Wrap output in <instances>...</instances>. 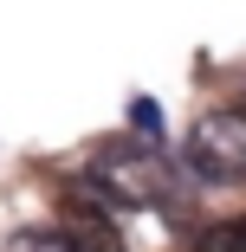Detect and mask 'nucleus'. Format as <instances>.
Returning a JSON list of instances; mask_svg holds the SVG:
<instances>
[{"mask_svg":"<svg viewBox=\"0 0 246 252\" xmlns=\"http://www.w3.org/2000/svg\"><path fill=\"white\" fill-rule=\"evenodd\" d=\"M84 194L97 207H149L169 194V168L136 142H104L84 168Z\"/></svg>","mask_w":246,"mask_h":252,"instance_id":"obj_1","label":"nucleus"},{"mask_svg":"<svg viewBox=\"0 0 246 252\" xmlns=\"http://www.w3.org/2000/svg\"><path fill=\"white\" fill-rule=\"evenodd\" d=\"M194 252H246V226L240 220H220V226H208L201 239H194Z\"/></svg>","mask_w":246,"mask_h":252,"instance_id":"obj_4","label":"nucleus"},{"mask_svg":"<svg viewBox=\"0 0 246 252\" xmlns=\"http://www.w3.org/2000/svg\"><path fill=\"white\" fill-rule=\"evenodd\" d=\"M130 117H136V129H142V136H149V142L162 136V110L149 104V97H136V104H130Z\"/></svg>","mask_w":246,"mask_h":252,"instance_id":"obj_5","label":"nucleus"},{"mask_svg":"<svg viewBox=\"0 0 246 252\" xmlns=\"http://www.w3.org/2000/svg\"><path fill=\"white\" fill-rule=\"evenodd\" d=\"M240 226H246V214H240Z\"/></svg>","mask_w":246,"mask_h":252,"instance_id":"obj_6","label":"nucleus"},{"mask_svg":"<svg viewBox=\"0 0 246 252\" xmlns=\"http://www.w3.org/2000/svg\"><path fill=\"white\" fill-rule=\"evenodd\" d=\"M188 175L201 188H233L246 181V117L240 110H208L188 129Z\"/></svg>","mask_w":246,"mask_h":252,"instance_id":"obj_2","label":"nucleus"},{"mask_svg":"<svg viewBox=\"0 0 246 252\" xmlns=\"http://www.w3.org/2000/svg\"><path fill=\"white\" fill-rule=\"evenodd\" d=\"M7 252H84L65 226H26V233H13V246Z\"/></svg>","mask_w":246,"mask_h":252,"instance_id":"obj_3","label":"nucleus"}]
</instances>
